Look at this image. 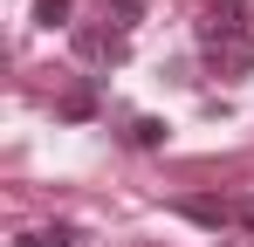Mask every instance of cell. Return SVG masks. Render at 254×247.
I'll return each instance as SVG.
<instances>
[{"instance_id": "cell-1", "label": "cell", "mask_w": 254, "mask_h": 247, "mask_svg": "<svg viewBox=\"0 0 254 247\" xmlns=\"http://www.w3.org/2000/svg\"><path fill=\"white\" fill-rule=\"evenodd\" d=\"M254 7L248 0H206V7H199V21H192V35H199V48H227V41H248L254 35V21H248Z\"/></svg>"}, {"instance_id": "cell-2", "label": "cell", "mask_w": 254, "mask_h": 247, "mask_svg": "<svg viewBox=\"0 0 254 247\" xmlns=\"http://www.w3.org/2000/svg\"><path fill=\"white\" fill-rule=\"evenodd\" d=\"M69 41H76V62H89V69H117L130 35H117L110 21H83V28H69Z\"/></svg>"}, {"instance_id": "cell-3", "label": "cell", "mask_w": 254, "mask_h": 247, "mask_svg": "<svg viewBox=\"0 0 254 247\" xmlns=\"http://www.w3.org/2000/svg\"><path fill=\"white\" fill-rule=\"evenodd\" d=\"M213 69H220V76H248V69H254V35H248V41H227V48H213Z\"/></svg>"}, {"instance_id": "cell-4", "label": "cell", "mask_w": 254, "mask_h": 247, "mask_svg": "<svg viewBox=\"0 0 254 247\" xmlns=\"http://www.w3.org/2000/svg\"><path fill=\"white\" fill-rule=\"evenodd\" d=\"M186 220H199V227H227L234 220V199H179Z\"/></svg>"}, {"instance_id": "cell-5", "label": "cell", "mask_w": 254, "mask_h": 247, "mask_svg": "<svg viewBox=\"0 0 254 247\" xmlns=\"http://www.w3.org/2000/svg\"><path fill=\"white\" fill-rule=\"evenodd\" d=\"M124 137L137 144V151H158V144H165V124H158V117H130V124H124Z\"/></svg>"}, {"instance_id": "cell-6", "label": "cell", "mask_w": 254, "mask_h": 247, "mask_svg": "<svg viewBox=\"0 0 254 247\" xmlns=\"http://www.w3.org/2000/svg\"><path fill=\"white\" fill-rule=\"evenodd\" d=\"M137 14H144V0H103V21H110L117 35H130V28H137Z\"/></svg>"}, {"instance_id": "cell-7", "label": "cell", "mask_w": 254, "mask_h": 247, "mask_svg": "<svg viewBox=\"0 0 254 247\" xmlns=\"http://www.w3.org/2000/svg\"><path fill=\"white\" fill-rule=\"evenodd\" d=\"M35 21L42 28H69V0H35Z\"/></svg>"}, {"instance_id": "cell-8", "label": "cell", "mask_w": 254, "mask_h": 247, "mask_svg": "<svg viewBox=\"0 0 254 247\" xmlns=\"http://www.w3.org/2000/svg\"><path fill=\"white\" fill-rule=\"evenodd\" d=\"M89 110H96L89 89H69V96H62V117H89Z\"/></svg>"}, {"instance_id": "cell-9", "label": "cell", "mask_w": 254, "mask_h": 247, "mask_svg": "<svg viewBox=\"0 0 254 247\" xmlns=\"http://www.w3.org/2000/svg\"><path fill=\"white\" fill-rule=\"evenodd\" d=\"M42 247H83V234H76V227H48Z\"/></svg>"}, {"instance_id": "cell-10", "label": "cell", "mask_w": 254, "mask_h": 247, "mask_svg": "<svg viewBox=\"0 0 254 247\" xmlns=\"http://www.w3.org/2000/svg\"><path fill=\"white\" fill-rule=\"evenodd\" d=\"M234 227H248V234H254V192H241V199H234Z\"/></svg>"}, {"instance_id": "cell-11", "label": "cell", "mask_w": 254, "mask_h": 247, "mask_svg": "<svg viewBox=\"0 0 254 247\" xmlns=\"http://www.w3.org/2000/svg\"><path fill=\"white\" fill-rule=\"evenodd\" d=\"M21 247H42V234H21Z\"/></svg>"}]
</instances>
